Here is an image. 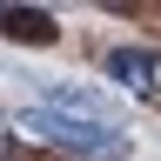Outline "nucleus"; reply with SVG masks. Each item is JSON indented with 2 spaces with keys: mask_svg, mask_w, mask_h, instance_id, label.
Instances as JSON below:
<instances>
[{
  "mask_svg": "<svg viewBox=\"0 0 161 161\" xmlns=\"http://www.w3.org/2000/svg\"><path fill=\"white\" fill-rule=\"evenodd\" d=\"M0 34H14V40H34V47H47V40H54L60 27H54V14H47V7H7V14H0Z\"/></svg>",
  "mask_w": 161,
  "mask_h": 161,
  "instance_id": "7ed1b4c3",
  "label": "nucleus"
},
{
  "mask_svg": "<svg viewBox=\"0 0 161 161\" xmlns=\"http://www.w3.org/2000/svg\"><path fill=\"white\" fill-rule=\"evenodd\" d=\"M34 108H47V114H74V121H108V128H114V108H108L94 87H74V80H47Z\"/></svg>",
  "mask_w": 161,
  "mask_h": 161,
  "instance_id": "f03ea898",
  "label": "nucleus"
},
{
  "mask_svg": "<svg viewBox=\"0 0 161 161\" xmlns=\"http://www.w3.org/2000/svg\"><path fill=\"white\" fill-rule=\"evenodd\" d=\"M0 148H7V121H0Z\"/></svg>",
  "mask_w": 161,
  "mask_h": 161,
  "instance_id": "39448f33",
  "label": "nucleus"
},
{
  "mask_svg": "<svg viewBox=\"0 0 161 161\" xmlns=\"http://www.w3.org/2000/svg\"><path fill=\"white\" fill-rule=\"evenodd\" d=\"M108 74L121 87H154V54H134V47H114L108 54Z\"/></svg>",
  "mask_w": 161,
  "mask_h": 161,
  "instance_id": "20e7f679",
  "label": "nucleus"
},
{
  "mask_svg": "<svg viewBox=\"0 0 161 161\" xmlns=\"http://www.w3.org/2000/svg\"><path fill=\"white\" fill-rule=\"evenodd\" d=\"M20 128L40 134V141H54V148H74V154H114L121 148V128H108V121H74V114H47V108H27Z\"/></svg>",
  "mask_w": 161,
  "mask_h": 161,
  "instance_id": "f257e3e1",
  "label": "nucleus"
}]
</instances>
